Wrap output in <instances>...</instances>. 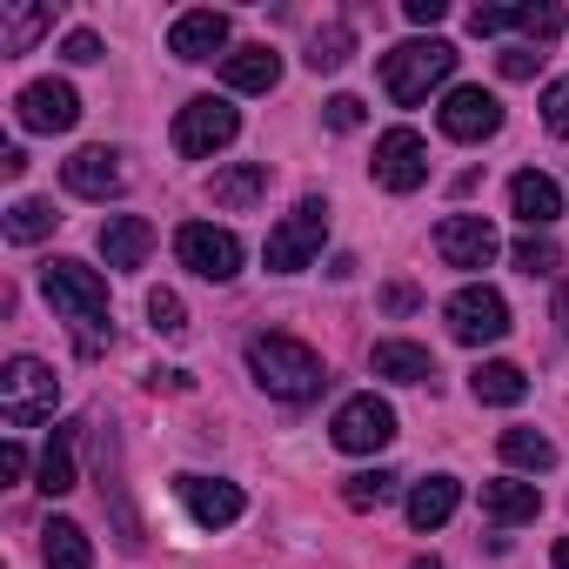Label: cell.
I'll use <instances>...</instances> for the list:
<instances>
[{"label":"cell","instance_id":"1","mask_svg":"<svg viewBox=\"0 0 569 569\" xmlns=\"http://www.w3.org/2000/svg\"><path fill=\"white\" fill-rule=\"evenodd\" d=\"M248 376L274 396V402H316L322 396V356L296 336H254L248 342Z\"/></svg>","mask_w":569,"mask_h":569},{"label":"cell","instance_id":"2","mask_svg":"<svg viewBox=\"0 0 569 569\" xmlns=\"http://www.w3.org/2000/svg\"><path fill=\"white\" fill-rule=\"evenodd\" d=\"M456 74V48L449 41H402V48H389L382 54V88H389V101L396 108H416V101H429V88H442Z\"/></svg>","mask_w":569,"mask_h":569},{"label":"cell","instance_id":"3","mask_svg":"<svg viewBox=\"0 0 569 569\" xmlns=\"http://www.w3.org/2000/svg\"><path fill=\"white\" fill-rule=\"evenodd\" d=\"M41 296L74 329H94V336L108 329V281H101V268H88V261H48L41 268Z\"/></svg>","mask_w":569,"mask_h":569},{"label":"cell","instance_id":"4","mask_svg":"<svg viewBox=\"0 0 569 569\" xmlns=\"http://www.w3.org/2000/svg\"><path fill=\"white\" fill-rule=\"evenodd\" d=\"M322 234H329V201L322 194H302L289 214H281L274 228H268V268L274 274H302L316 254H322Z\"/></svg>","mask_w":569,"mask_h":569},{"label":"cell","instance_id":"5","mask_svg":"<svg viewBox=\"0 0 569 569\" xmlns=\"http://www.w3.org/2000/svg\"><path fill=\"white\" fill-rule=\"evenodd\" d=\"M54 402H61V376H54L41 356H14L8 369H0V416H8V429L48 422Z\"/></svg>","mask_w":569,"mask_h":569},{"label":"cell","instance_id":"6","mask_svg":"<svg viewBox=\"0 0 569 569\" xmlns=\"http://www.w3.org/2000/svg\"><path fill=\"white\" fill-rule=\"evenodd\" d=\"M234 134H241V114H234L228 101H214V94H194V101L174 114V154H188V161L221 154Z\"/></svg>","mask_w":569,"mask_h":569},{"label":"cell","instance_id":"7","mask_svg":"<svg viewBox=\"0 0 569 569\" xmlns=\"http://www.w3.org/2000/svg\"><path fill=\"white\" fill-rule=\"evenodd\" d=\"M329 436H336V449H349V456H376V449L396 442V409H389L382 396H349V402L336 409Z\"/></svg>","mask_w":569,"mask_h":569},{"label":"cell","instance_id":"8","mask_svg":"<svg viewBox=\"0 0 569 569\" xmlns=\"http://www.w3.org/2000/svg\"><path fill=\"white\" fill-rule=\"evenodd\" d=\"M174 254H181V268H194L201 281H234V274H241V241H234L228 228H214V221H188V228L174 234Z\"/></svg>","mask_w":569,"mask_h":569},{"label":"cell","instance_id":"9","mask_svg":"<svg viewBox=\"0 0 569 569\" xmlns=\"http://www.w3.org/2000/svg\"><path fill=\"white\" fill-rule=\"evenodd\" d=\"M376 181L389 188V194H416L422 181H429V148H422V134L416 128H389L382 141H376Z\"/></svg>","mask_w":569,"mask_h":569},{"label":"cell","instance_id":"10","mask_svg":"<svg viewBox=\"0 0 569 569\" xmlns=\"http://www.w3.org/2000/svg\"><path fill=\"white\" fill-rule=\"evenodd\" d=\"M449 336H456V342H469V349L502 342V336H509V302L476 281V289H462V296L449 302Z\"/></svg>","mask_w":569,"mask_h":569},{"label":"cell","instance_id":"11","mask_svg":"<svg viewBox=\"0 0 569 569\" xmlns=\"http://www.w3.org/2000/svg\"><path fill=\"white\" fill-rule=\"evenodd\" d=\"M436 121H442L449 141L476 148V141H489V134L502 128V101H496L489 88H449V101L436 108Z\"/></svg>","mask_w":569,"mask_h":569},{"label":"cell","instance_id":"12","mask_svg":"<svg viewBox=\"0 0 569 569\" xmlns=\"http://www.w3.org/2000/svg\"><path fill=\"white\" fill-rule=\"evenodd\" d=\"M14 114H21L28 134H68L81 121V94L68 81H28L21 101H14Z\"/></svg>","mask_w":569,"mask_h":569},{"label":"cell","instance_id":"13","mask_svg":"<svg viewBox=\"0 0 569 569\" xmlns=\"http://www.w3.org/2000/svg\"><path fill=\"white\" fill-rule=\"evenodd\" d=\"M496 228H489V214H449L442 228H436V254L449 261V268H489L496 261Z\"/></svg>","mask_w":569,"mask_h":569},{"label":"cell","instance_id":"14","mask_svg":"<svg viewBox=\"0 0 569 569\" xmlns=\"http://www.w3.org/2000/svg\"><path fill=\"white\" fill-rule=\"evenodd\" d=\"M61 181H68V194H81V201H114V194L128 188V168H121L114 148H81V154L61 168Z\"/></svg>","mask_w":569,"mask_h":569},{"label":"cell","instance_id":"15","mask_svg":"<svg viewBox=\"0 0 569 569\" xmlns=\"http://www.w3.org/2000/svg\"><path fill=\"white\" fill-rule=\"evenodd\" d=\"M174 489H181V502H188V516H194L201 529H228V522H241V509H248V496H241L234 482H221V476H181Z\"/></svg>","mask_w":569,"mask_h":569},{"label":"cell","instance_id":"16","mask_svg":"<svg viewBox=\"0 0 569 569\" xmlns=\"http://www.w3.org/2000/svg\"><path fill=\"white\" fill-rule=\"evenodd\" d=\"M228 48V14H214V8H194V14H174V28H168V54L174 61H214ZM228 61V54H221Z\"/></svg>","mask_w":569,"mask_h":569},{"label":"cell","instance_id":"17","mask_svg":"<svg viewBox=\"0 0 569 569\" xmlns=\"http://www.w3.org/2000/svg\"><path fill=\"white\" fill-rule=\"evenodd\" d=\"M101 254H108V268L134 274V268H148V254H154V228H148L141 214H108V221H101Z\"/></svg>","mask_w":569,"mask_h":569},{"label":"cell","instance_id":"18","mask_svg":"<svg viewBox=\"0 0 569 569\" xmlns=\"http://www.w3.org/2000/svg\"><path fill=\"white\" fill-rule=\"evenodd\" d=\"M54 28V8H28V0H0V54H28L41 34Z\"/></svg>","mask_w":569,"mask_h":569},{"label":"cell","instance_id":"19","mask_svg":"<svg viewBox=\"0 0 569 569\" xmlns=\"http://www.w3.org/2000/svg\"><path fill=\"white\" fill-rule=\"evenodd\" d=\"M221 81H228L234 94H268V88L281 81V54H274V48H234V54L221 61Z\"/></svg>","mask_w":569,"mask_h":569},{"label":"cell","instance_id":"20","mask_svg":"<svg viewBox=\"0 0 569 569\" xmlns=\"http://www.w3.org/2000/svg\"><path fill=\"white\" fill-rule=\"evenodd\" d=\"M208 194H214V208H254L261 194H268V161H234V168H214V181H208Z\"/></svg>","mask_w":569,"mask_h":569},{"label":"cell","instance_id":"21","mask_svg":"<svg viewBox=\"0 0 569 569\" xmlns=\"http://www.w3.org/2000/svg\"><path fill=\"white\" fill-rule=\"evenodd\" d=\"M509 201H516V214H522L529 228H549V221L562 214V188H556L549 174H536V168H522V174L509 181Z\"/></svg>","mask_w":569,"mask_h":569},{"label":"cell","instance_id":"22","mask_svg":"<svg viewBox=\"0 0 569 569\" xmlns=\"http://www.w3.org/2000/svg\"><path fill=\"white\" fill-rule=\"evenodd\" d=\"M376 376L382 382H436V356L422 342H376Z\"/></svg>","mask_w":569,"mask_h":569},{"label":"cell","instance_id":"23","mask_svg":"<svg viewBox=\"0 0 569 569\" xmlns=\"http://www.w3.org/2000/svg\"><path fill=\"white\" fill-rule=\"evenodd\" d=\"M456 502H462V482L456 476H429V482L409 489V522L416 529H442L456 516Z\"/></svg>","mask_w":569,"mask_h":569},{"label":"cell","instance_id":"24","mask_svg":"<svg viewBox=\"0 0 569 569\" xmlns=\"http://www.w3.org/2000/svg\"><path fill=\"white\" fill-rule=\"evenodd\" d=\"M542 489L536 482H482V516L489 522H536Z\"/></svg>","mask_w":569,"mask_h":569},{"label":"cell","instance_id":"25","mask_svg":"<svg viewBox=\"0 0 569 569\" xmlns=\"http://www.w3.org/2000/svg\"><path fill=\"white\" fill-rule=\"evenodd\" d=\"M41 556H48V569H94L88 529H81V522H68V516H54V522L41 529Z\"/></svg>","mask_w":569,"mask_h":569},{"label":"cell","instance_id":"26","mask_svg":"<svg viewBox=\"0 0 569 569\" xmlns=\"http://www.w3.org/2000/svg\"><path fill=\"white\" fill-rule=\"evenodd\" d=\"M469 389H476V402H489V409H516V402L529 396V376H522L516 362H482V369L469 376Z\"/></svg>","mask_w":569,"mask_h":569},{"label":"cell","instance_id":"27","mask_svg":"<svg viewBox=\"0 0 569 569\" xmlns=\"http://www.w3.org/2000/svg\"><path fill=\"white\" fill-rule=\"evenodd\" d=\"M34 476H41V489H48V496H68V489L81 482V469H74V429H54V436H48V449H41V469H34Z\"/></svg>","mask_w":569,"mask_h":569},{"label":"cell","instance_id":"28","mask_svg":"<svg viewBox=\"0 0 569 569\" xmlns=\"http://www.w3.org/2000/svg\"><path fill=\"white\" fill-rule=\"evenodd\" d=\"M502 462L509 469H529V476H542V469H556V442L549 436H536V429H502Z\"/></svg>","mask_w":569,"mask_h":569},{"label":"cell","instance_id":"29","mask_svg":"<svg viewBox=\"0 0 569 569\" xmlns=\"http://www.w3.org/2000/svg\"><path fill=\"white\" fill-rule=\"evenodd\" d=\"M54 221H61L54 201H34V194H28V201L8 208V241H41V234H54Z\"/></svg>","mask_w":569,"mask_h":569},{"label":"cell","instance_id":"30","mask_svg":"<svg viewBox=\"0 0 569 569\" xmlns=\"http://www.w3.org/2000/svg\"><path fill=\"white\" fill-rule=\"evenodd\" d=\"M349 54H356V34H349L342 21H329V28L316 34V48H309V68H316V74H336V68H349Z\"/></svg>","mask_w":569,"mask_h":569},{"label":"cell","instance_id":"31","mask_svg":"<svg viewBox=\"0 0 569 569\" xmlns=\"http://www.w3.org/2000/svg\"><path fill=\"white\" fill-rule=\"evenodd\" d=\"M389 496H396V469H362V476L342 482V502L349 509H382Z\"/></svg>","mask_w":569,"mask_h":569},{"label":"cell","instance_id":"32","mask_svg":"<svg viewBox=\"0 0 569 569\" xmlns=\"http://www.w3.org/2000/svg\"><path fill=\"white\" fill-rule=\"evenodd\" d=\"M516 268H522V274H556V268H562V248H556L542 228H529V234L516 241Z\"/></svg>","mask_w":569,"mask_h":569},{"label":"cell","instance_id":"33","mask_svg":"<svg viewBox=\"0 0 569 569\" xmlns=\"http://www.w3.org/2000/svg\"><path fill=\"white\" fill-rule=\"evenodd\" d=\"M516 28H522L536 48H549V41L562 34V8H556V0H529V8H516Z\"/></svg>","mask_w":569,"mask_h":569},{"label":"cell","instance_id":"34","mask_svg":"<svg viewBox=\"0 0 569 569\" xmlns=\"http://www.w3.org/2000/svg\"><path fill=\"white\" fill-rule=\"evenodd\" d=\"M148 322H154L161 336H181V329H188V309H181V296H174V289H154V296H148Z\"/></svg>","mask_w":569,"mask_h":569},{"label":"cell","instance_id":"35","mask_svg":"<svg viewBox=\"0 0 569 569\" xmlns=\"http://www.w3.org/2000/svg\"><path fill=\"white\" fill-rule=\"evenodd\" d=\"M542 128H549V134H562V141H569V74H562V81H549V88H542Z\"/></svg>","mask_w":569,"mask_h":569},{"label":"cell","instance_id":"36","mask_svg":"<svg viewBox=\"0 0 569 569\" xmlns=\"http://www.w3.org/2000/svg\"><path fill=\"white\" fill-rule=\"evenodd\" d=\"M322 121H329L336 134H356V128H362V101H356V94H336V101L322 108Z\"/></svg>","mask_w":569,"mask_h":569},{"label":"cell","instance_id":"37","mask_svg":"<svg viewBox=\"0 0 569 569\" xmlns=\"http://www.w3.org/2000/svg\"><path fill=\"white\" fill-rule=\"evenodd\" d=\"M496 68H502V81H529V74L542 68V54H536V48H509Z\"/></svg>","mask_w":569,"mask_h":569},{"label":"cell","instance_id":"38","mask_svg":"<svg viewBox=\"0 0 569 569\" xmlns=\"http://www.w3.org/2000/svg\"><path fill=\"white\" fill-rule=\"evenodd\" d=\"M502 28H516V8H476L469 14V34H502Z\"/></svg>","mask_w":569,"mask_h":569},{"label":"cell","instance_id":"39","mask_svg":"<svg viewBox=\"0 0 569 569\" xmlns=\"http://www.w3.org/2000/svg\"><path fill=\"white\" fill-rule=\"evenodd\" d=\"M61 54H68V61H81V68H88V61H101V34H88V28H74V34H68V41H61Z\"/></svg>","mask_w":569,"mask_h":569},{"label":"cell","instance_id":"40","mask_svg":"<svg viewBox=\"0 0 569 569\" xmlns=\"http://www.w3.org/2000/svg\"><path fill=\"white\" fill-rule=\"evenodd\" d=\"M416 302H422V296H416V281H389V289H382V309H389V316H409Z\"/></svg>","mask_w":569,"mask_h":569},{"label":"cell","instance_id":"41","mask_svg":"<svg viewBox=\"0 0 569 569\" xmlns=\"http://www.w3.org/2000/svg\"><path fill=\"white\" fill-rule=\"evenodd\" d=\"M402 14H409L416 28H436V21L449 14V0H402Z\"/></svg>","mask_w":569,"mask_h":569},{"label":"cell","instance_id":"42","mask_svg":"<svg viewBox=\"0 0 569 569\" xmlns=\"http://www.w3.org/2000/svg\"><path fill=\"white\" fill-rule=\"evenodd\" d=\"M0 476H8V482H21V476H28V449H21V442L0 449Z\"/></svg>","mask_w":569,"mask_h":569},{"label":"cell","instance_id":"43","mask_svg":"<svg viewBox=\"0 0 569 569\" xmlns=\"http://www.w3.org/2000/svg\"><path fill=\"white\" fill-rule=\"evenodd\" d=\"M148 389H168V396H181V389H194V382H188V369H154V376H148Z\"/></svg>","mask_w":569,"mask_h":569},{"label":"cell","instance_id":"44","mask_svg":"<svg viewBox=\"0 0 569 569\" xmlns=\"http://www.w3.org/2000/svg\"><path fill=\"white\" fill-rule=\"evenodd\" d=\"M0 174L21 181V174H28V154H21V148H8V154H0Z\"/></svg>","mask_w":569,"mask_h":569},{"label":"cell","instance_id":"45","mask_svg":"<svg viewBox=\"0 0 569 569\" xmlns=\"http://www.w3.org/2000/svg\"><path fill=\"white\" fill-rule=\"evenodd\" d=\"M556 329L569 336V281H562V289H556Z\"/></svg>","mask_w":569,"mask_h":569},{"label":"cell","instance_id":"46","mask_svg":"<svg viewBox=\"0 0 569 569\" xmlns=\"http://www.w3.org/2000/svg\"><path fill=\"white\" fill-rule=\"evenodd\" d=\"M556 569H569V536H562V542H556Z\"/></svg>","mask_w":569,"mask_h":569},{"label":"cell","instance_id":"47","mask_svg":"<svg viewBox=\"0 0 569 569\" xmlns=\"http://www.w3.org/2000/svg\"><path fill=\"white\" fill-rule=\"evenodd\" d=\"M409 569H442V562H436V556H416V562H409Z\"/></svg>","mask_w":569,"mask_h":569}]
</instances>
